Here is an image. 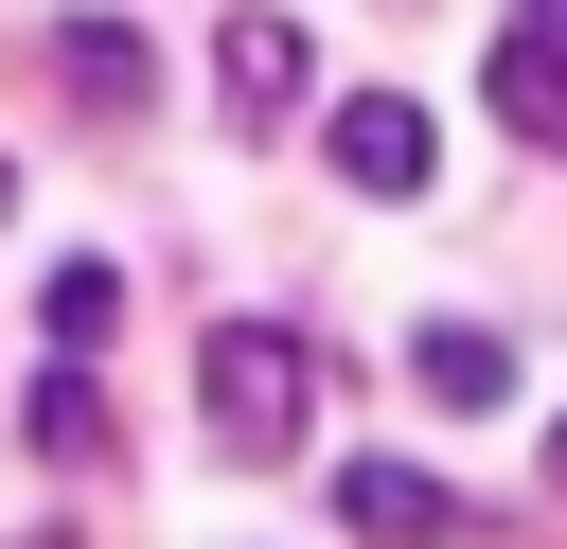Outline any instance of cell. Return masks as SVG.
I'll return each instance as SVG.
<instances>
[{
	"instance_id": "cell-7",
	"label": "cell",
	"mask_w": 567,
	"mask_h": 549,
	"mask_svg": "<svg viewBox=\"0 0 567 549\" xmlns=\"http://www.w3.org/2000/svg\"><path fill=\"white\" fill-rule=\"evenodd\" d=\"M478 89H496V124H514L532 159H567V35H496Z\"/></svg>"
},
{
	"instance_id": "cell-4",
	"label": "cell",
	"mask_w": 567,
	"mask_h": 549,
	"mask_svg": "<svg viewBox=\"0 0 567 549\" xmlns=\"http://www.w3.org/2000/svg\"><path fill=\"white\" fill-rule=\"evenodd\" d=\"M53 89H71L89 124H142V106H159V35H142V18H53Z\"/></svg>"
},
{
	"instance_id": "cell-10",
	"label": "cell",
	"mask_w": 567,
	"mask_h": 549,
	"mask_svg": "<svg viewBox=\"0 0 567 549\" xmlns=\"http://www.w3.org/2000/svg\"><path fill=\"white\" fill-rule=\"evenodd\" d=\"M549 496H567V425H549Z\"/></svg>"
},
{
	"instance_id": "cell-12",
	"label": "cell",
	"mask_w": 567,
	"mask_h": 549,
	"mask_svg": "<svg viewBox=\"0 0 567 549\" xmlns=\"http://www.w3.org/2000/svg\"><path fill=\"white\" fill-rule=\"evenodd\" d=\"M0 230H18V159H0Z\"/></svg>"
},
{
	"instance_id": "cell-2",
	"label": "cell",
	"mask_w": 567,
	"mask_h": 549,
	"mask_svg": "<svg viewBox=\"0 0 567 549\" xmlns=\"http://www.w3.org/2000/svg\"><path fill=\"white\" fill-rule=\"evenodd\" d=\"M213 89H230V124H301V106H319V35L248 0V18L213 35Z\"/></svg>"
},
{
	"instance_id": "cell-9",
	"label": "cell",
	"mask_w": 567,
	"mask_h": 549,
	"mask_svg": "<svg viewBox=\"0 0 567 549\" xmlns=\"http://www.w3.org/2000/svg\"><path fill=\"white\" fill-rule=\"evenodd\" d=\"M18 425H35V460H106V390H89V372H35Z\"/></svg>"
},
{
	"instance_id": "cell-11",
	"label": "cell",
	"mask_w": 567,
	"mask_h": 549,
	"mask_svg": "<svg viewBox=\"0 0 567 549\" xmlns=\"http://www.w3.org/2000/svg\"><path fill=\"white\" fill-rule=\"evenodd\" d=\"M532 35H567V0H532Z\"/></svg>"
},
{
	"instance_id": "cell-6",
	"label": "cell",
	"mask_w": 567,
	"mask_h": 549,
	"mask_svg": "<svg viewBox=\"0 0 567 549\" xmlns=\"http://www.w3.org/2000/svg\"><path fill=\"white\" fill-rule=\"evenodd\" d=\"M408 390H425V407H514V336H478V319H408Z\"/></svg>"
},
{
	"instance_id": "cell-8",
	"label": "cell",
	"mask_w": 567,
	"mask_h": 549,
	"mask_svg": "<svg viewBox=\"0 0 567 549\" xmlns=\"http://www.w3.org/2000/svg\"><path fill=\"white\" fill-rule=\"evenodd\" d=\"M35 336H53V372H89V354L124 336V266H89V248H71V266L35 283Z\"/></svg>"
},
{
	"instance_id": "cell-3",
	"label": "cell",
	"mask_w": 567,
	"mask_h": 549,
	"mask_svg": "<svg viewBox=\"0 0 567 549\" xmlns=\"http://www.w3.org/2000/svg\"><path fill=\"white\" fill-rule=\"evenodd\" d=\"M319 159H337L354 195H425V159H443V124H425L408 89H354V106H319Z\"/></svg>"
},
{
	"instance_id": "cell-1",
	"label": "cell",
	"mask_w": 567,
	"mask_h": 549,
	"mask_svg": "<svg viewBox=\"0 0 567 549\" xmlns=\"http://www.w3.org/2000/svg\"><path fill=\"white\" fill-rule=\"evenodd\" d=\"M195 407H213L230 460H284V443L319 425V336H284V319H213V336H195Z\"/></svg>"
},
{
	"instance_id": "cell-5",
	"label": "cell",
	"mask_w": 567,
	"mask_h": 549,
	"mask_svg": "<svg viewBox=\"0 0 567 549\" xmlns=\"http://www.w3.org/2000/svg\"><path fill=\"white\" fill-rule=\"evenodd\" d=\"M337 514H354L372 549H478V514H461L425 460H337Z\"/></svg>"
}]
</instances>
